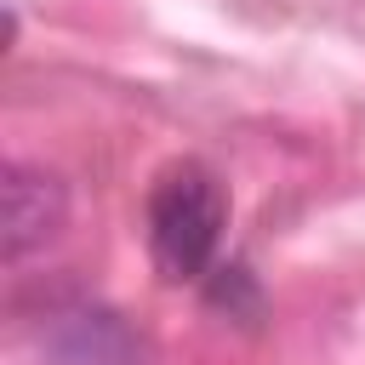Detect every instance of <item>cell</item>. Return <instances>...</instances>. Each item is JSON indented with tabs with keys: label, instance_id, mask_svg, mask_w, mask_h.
<instances>
[{
	"label": "cell",
	"instance_id": "cell-1",
	"mask_svg": "<svg viewBox=\"0 0 365 365\" xmlns=\"http://www.w3.org/2000/svg\"><path fill=\"white\" fill-rule=\"evenodd\" d=\"M228 228V188L200 160H171L148 188V257L165 285H188L211 268Z\"/></svg>",
	"mask_w": 365,
	"mask_h": 365
},
{
	"label": "cell",
	"instance_id": "cell-3",
	"mask_svg": "<svg viewBox=\"0 0 365 365\" xmlns=\"http://www.w3.org/2000/svg\"><path fill=\"white\" fill-rule=\"evenodd\" d=\"M46 354L57 365H143V336L114 308H68L46 325Z\"/></svg>",
	"mask_w": 365,
	"mask_h": 365
},
{
	"label": "cell",
	"instance_id": "cell-2",
	"mask_svg": "<svg viewBox=\"0 0 365 365\" xmlns=\"http://www.w3.org/2000/svg\"><path fill=\"white\" fill-rule=\"evenodd\" d=\"M68 222V188L63 177H51L46 165H23L11 160L0 177V245L6 262H23L29 251L51 245Z\"/></svg>",
	"mask_w": 365,
	"mask_h": 365
}]
</instances>
